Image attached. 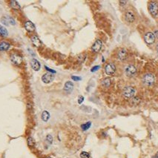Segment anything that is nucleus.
Returning a JSON list of instances; mask_svg holds the SVG:
<instances>
[{"label":"nucleus","instance_id":"12","mask_svg":"<svg viewBox=\"0 0 158 158\" xmlns=\"http://www.w3.org/2000/svg\"><path fill=\"white\" fill-rule=\"evenodd\" d=\"M127 57H128V53H127V51L125 49H121L118 53H117V57L121 61H124L127 59Z\"/></svg>","mask_w":158,"mask_h":158},{"label":"nucleus","instance_id":"31","mask_svg":"<svg viewBox=\"0 0 158 158\" xmlns=\"http://www.w3.org/2000/svg\"><path fill=\"white\" fill-rule=\"evenodd\" d=\"M153 34L155 36V38H158V30H155Z\"/></svg>","mask_w":158,"mask_h":158},{"label":"nucleus","instance_id":"11","mask_svg":"<svg viewBox=\"0 0 158 158\" xmlns=\"http://www.w3.org/2000/svg\"><path fill=\"white\" fill-rule=\"evenodd\" d=\"M125 19L127 22L132 23L135 20V16L132 12L131 11H127L125 14Z\"/></svg>","mask_w":158,"mask_h":158},{"label":"nucleus","instance_id":"20","mask_svg":"<svg viewBox=\"0 0 158 158\" xmlns=\"http://www.w3.org/2000/svg\"><path fill=\"white\" fill-rule=\"evenodd\" d=\"M8 34V32L7 29L4 28L3 26L0 25V36H7Z\"/></svg>","mask_w":158,"mask_h":158},{"label":"nucleus","instance_id":"6","mask_svg":"<svg viewBox=\"0 0 158 158\" xmlns=\"http://www.w3.org/2000/svg\"><path fill=\"white\" fill-rule=\"evenodd\" d=\"M144 40L148 45L153 44L154 42H155V36H154L153 33L148 32V33L145 34V36H144Z\"/></svg>","mask_w":158,"mask_h":158},{"label":"nucleus","instance_id":"18","mask_svg":"<svg viewBox=\"0 0 158 158\" xmlns=\"http://www.w3.org/2000/svg\"><path fill=\"white\" fill-rule=\"evenodd\" d=\"M102 86L104 88H108L111 86V80L109 78H105L102 81Z\"/></svg>","mask_w":158,"mask_h":158},{"label":"nucleus","instance_id":"34","mask_svg":"<svg viewBox=\"0 0 158 158\" xmlns=\"http://www.w3.org/2000/svg\"><path fill=\"white\" fill-rule=\"evenodd\" d=\"M153 158H158V151L157 152V154H155V155L153 157Z\"/></svg>","mask_w":158,"mask_h":158},{"label":"nucleus","instance_id":"1","mask_svg":"<svg viewBox=\"0 0 158 158\" xmlns=\"http://www.w3.org/2000/svg\"><path fill=\"white\" fill-rule=\"evenodd\" d=\"M148 10L151 16H157L158 14V4L155 1H151L148 4Z\"/></svg>","mask_w":158,"mask_h":158},{"label":"nucleus","instance_id":"13","mask_svg":"<svg viewBox=\"0 0 158 158\" xmlns=\"http://www.w3.org/2000/svg\"><path fill=\"white\" fill-rule=\"evenodd\" d=\"M31 42H32L33 45L34 46H36V47L39 48V47H41L42 45V42L40 41V39H39L38 36H36V35H33L31 36Z\"/></svg>","mask_w":158,"mask_h":158},{"label":"nucleus","instance_id":"3","mask_svg":"<svg viewBox=\"0 0 158 158\" xmlns=\"http://www.w3.org/2000/svg\"><path fill=\"white\" fill-rule=\"evenodd\" d=\"M10 61L15 65H20L22 62V57L20 54L14 53L11 54L10 56Z\"/></svg>","mask_w":158,"mask_h":158},{"label":"nucleus","instance_id":"23","mask_svg":"<svg viewBox=\"0 0 158 158\" xmlns=\"http://www.w3.org/2000/svg\"><path fill=\"white\" fill-rule=\"evenodd\" d=\"M91 125V122H87L86 123H84L81 125V129L83 130V131H87Z\"/></svg>","mask_w":158,"mask_h":158},{"label":"nucleus","instance_id":"22","mask_svg":"<svg viewBox=\"0 0 158 158\" xmlns=\"http://www.w3.org/2000/svg\"><path fill=\"white\" fill-rule=\"evenodd\" d=\"M131 104L134 105H138L139 102H140V99L139 98L138 96H134L133 97V98L131 99Z\"/></svg>","mask_w":158,"mask_h":158},{"label":"nucleus","instance_id":"10","mask_svg":"<svg viewBox=\"0 0 158 158\" xmlns=\"http://www.w3.org/2000/svg\"><path fill=\"white\" fill-rule=\"evenodd\" d=\"M1 22L4 24L5 25H14L16 24V22L15 20L13 19L12 17L10 16H3L2 19H1Z\"/></svg>","mask_w":158,"mask_h":158},{"label":"nucleus","instance_id":"36","mask_svg":"<svg viewBox=\"0 0 158 158\" xmlns=\"http://www.w3.org/2000/svg\"><path fill=\"white\" fill-rule=\"evenodd\" d=\"M48 158H51V157H48Z\"/></svg>","mask_w":158,"mask_h":158},{"label":"nucleus","instance_id":"16","mask_svg":"<svg viewBox=\"0 0 158 158\" xmlns=\"http://www.w3.org/2000/svg\"><path fill=\"white\" fill-rule=\"evenodd\" d=\"M10 47L9 42L6 41H2L0 42V51H8Z\"/></svg>","mask_w":158,"mask_h":158},{"label":"nucleus","instance_id":"21","mask_svg":"<svg viewBox=\"0 0 158 158\" xmlns=\"http://www.w3.org/2000/svg\"><path fill=\"white\" fill-rule=\"evenodd\" d=\"M10 7L13 9H15V10L20 9V6L16 1H10Z\"/></svg>","mask_w":158,"mask_h":158},{"label":"nucleus","instance_id":"29","mask_svg":"<svg viewBox=\"0 0 158 158\" xmlns=\"http://www.w3.org/2000/svg\"><path fill=\"white\" fill-rule=\"evenodd\" d=\"M83 100H84V97L82 96H80L78 98V103L79 104H81V103L83 102Z\"/></svg>","mask_w":158,"mask_h":158},{"label":"nucleus","instance_id":"19","mask_svg":"<svg viewBox=\"0 0 158 158\" xmlns=\"http://www.w3.org/2000/svg\"><path fill=\"white\" fill-rule=\"evenodd\" d=\"M50 118V114L48 113L47 111H44L42 114V120L45 121V122H47V121L49 120Z\"/></svg>","mask_w":158,"mask_h":158},{"label":"nucleus","instance_id":"8","mask_svg":"<svg viewBox=\"0 0 158 158\" xmlns=\"http://www.w3.org/2000/svg\"><path fill=\"white\" fill-rule=\"evenodd\" d=\"M53 80H54V75L49 72L46 73V74H45L42 77V81L46 84L51 82Z\"/></svg>","mask_w":158,"mask_h":158},{"label":"nucleus","instance_id":"35","mask_svg":"<svg viewBox=\"0 0 158 158\" xmlns=\"http://www.w3.org/2000/svg\"><path fill=\"white\" fill-rule=\"evenodd\" d=\"M157 53H158V45H157Z\"/></svg>","mask_w":158,"mask_h":158},{"label":"nucleus","instance_id":"7","mask_svg":"<svg viewBox=\"0 0 158 158\" xmlns=\"http://www.w3.org/2000/svg\"><path fill=\"white\" fill-rule=\"evenodd\" d=\"M116 71V66L114 63H109L105 67V72L107 75H112Z\"/></svg>","mask_w":158,"mask_h":158},{"label":"nucleus","instance_id":"30","mask_svg":"<svg viewBox=\"0 0 158 158\" xmlns=\"http://www.w3.org/2000/svg\"><path fill=\"white\" fill-rule=\"evenodd\" d=\"M45 69H46V70H48V71L51 72V73H56V71H54V70H52V69H51V68H48L47 66H45Z\"/></svg>","mask_w":158,"mask_h":158},{"label":"nucleus","instance_id":"14","mask_svg":"<svg viewBox=\"0 0 158 158\" xmlns=\"http://www.w3.org/2000/svg\"><path fill=\"white\" fill-rule=\"evenodd\" d=\"M31 67L32 68L36 71H38L39 69H40V63L38 61L37 59H32L31 61Z\"/></svg>","mask_w":158,"mask_h":158},{"label":"nucleus","instance_id":"33","mask_svg":"<svg viewBox=\"0 0 158 158\" xmlns=\"http://www.w3.org/2000/svg\"><path fill=\"white\" fill-rule=\"evenodd\" d=\"M32 107H31V103H30V102H28V109H31Z\"/></svg>","mask_w":158,"mask_h":158},{"label":"nucleus","instance_id":"2","mask_svg":"<svg viewBox=\"0 0 158 158\" xmlns=\"http://www.w3.org/2000/svg\"><path fill=\"white\" fill-rule=\"evenodd\" d=\"M143 81L146 86H152L155 82V77L151 74H146L145 75H144L143 78Z\"/></svg>","mask_w":158,"mask_h":158},{"label":"nucleus","instance_id":"15","mask_svg":"<svg viewBox=\"0 0 158 158\" xmlns=\"http://www.w3.org/2000/svg\"><path fill=\"white\" fill-rule=\"evenodd\" d=\"M25 28L28 32H33L35 31V25L31 21H28L25 23Z\"/></svg>","mask_w":158,"mask_h":158},{"label":"nucleus","instance_id":"27","mask_svg":"<svg viewBox=\"0 0 158 158\" xmlns=\"http://www.w3.org/2000/svg\"><path fill=\"white\" fill-rule=\"evenodd\" d=\"M100 65H96V66H94L93 68L91 69V72H95V71H98L99 69H100Z\"/></svg>","mask_w":158,"mask_h":158},{"label":"nucleus","instance_id":"25","mask_svg":"<svg viewBox=\"0 0 158 158\" xmlns=\"http://www.w3.org/2000/svg\"><path fill=\"white\" fill-rule=\"evenodd\" d=\"M80 157H81V158H89L90 154H89V153L86 152V151H82V152L80 154Z\"/></svg>","mask_w":158,"mask_h":158},{"label":"nucleus","instance_id":"32","mask_svg":"<svg viewBox=\"0 0 158 158\" xmlns=\"http://www.w3.org/2000/svg\"><path fill=\"white\" fill-rule=\"evenodd\" d=\"M126 3H127V1H120V4L122 6H124V5H125Z\"/></svg>","mask_w":158,"mask_h":158},{"label":"nucleus","instance_id":"9","mask_svg":"<svg viewBox=\"0 0 158 158\" xmlns=\"http://www.w3.org/2000/svg\"><path fill=\"white\" fill-rule=\"evenodd\" d=\"M102 42L100 39H97L95 41V42L93 44L91 47V51L94 53H98L102 48Z\"/></svg>","mask_w":158,"mask_h":158},{"label":"nucleus","instance_id":"24","mask_svg":"<svg viewBox=\"0 0 158 158\" xmlns=\"http://www.w3.org/2000/svg\"><path fill=\"white\" fill-rule=\"evenodd\" d=\"M27 142H28V145H29L30 147H33V146H34V145H35V141H34V139H33V137H29L28 138V139H27Z\"/></svg>","mask_w":158,"mask_h":158},{"label":"nucleus","instance_id":"26","mask_svg":"<svg viewBox=\"0 0 158 158\" xmlns=\"http://www.w3.org/2000/svg\"><path fill=\"white\" fill-rule=\"evenodd\" d=\"M46 141L49 143V144H51L52 143V142H53V137H52V136L51 135H47V137H46Z\"/></svg>","mask_w":158,"mask_h":158},{"label":"nucleus","instance_id":"28","mask_svg":"<svg viewBox=\"0 0 158 158\" xmlns=\"http://www.w3.org/2000/svg\"><path fill=\"white\" fill-rule=\"evenodd\" d=\"M71 79H72L73 80H74V81H80V80H82V78H81V77H77V76H72V77H71Z\"/></svg>","mask_w":158,"mask_h":158},{"label":"nucleus","instance_id":"5","mask_svg":"<svg viewBox=\"0 0 158 158\" xmlns=\"http://www.w3.org/2000/svg\"><path fill=\"white\" fill-rule=\"evenodd\" d=\"M125 74L127 77H134L135 74H137V68L134 65H129L126 67L125 68Z\"/></svg>","mask_w":158,"mask_h":158},{"label":"nucleus","instance_id":"17","mask_svg":"<svg viewBox=\"0 0 158 158\" xmlns=\"http://www.w3.org/2000/svg\"><path fill=\"white\" fill-rule=\"evenodd\" d=\"M73 88H74V84H73L71 82L68 81L67 82L65 86H64V90L65 91L67 92H71V91L73 90Z\"/></svg>","mask_w":158,"mask_h":158},{"label":"nucleus","instance_id":"4","mask_svg":"<svg viewBox=\"0 0 158 158\" xmlns=\"http://www.w3.org/2000/svg\"><path fill=\"white\" fill-rule=\"evenodd\" d=\"M123 94L125 98H131V97H133L134 96L135 89L131 86L125 87L123 91Z\"/></svg>","mask_w":158,"mask_h":158}]
</instances>
